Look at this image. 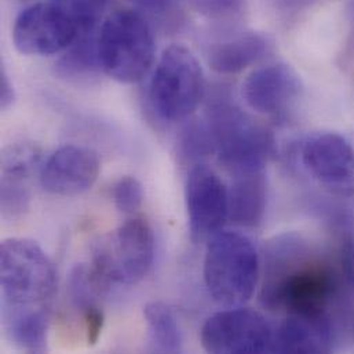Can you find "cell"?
<instances>
[{"label": "cell", "instance_id": "obj_9", "mask_svg": "<svg viewBox=\"0 0 354 354\" xmlns=\"http://www.w3.org/2000/svg\"><path fill=\"white\" fill-rule=\"evenodd\" d=\"M79 28L71 12L57 1L36 3L22 10L12 25V43L25 55H54L65 51L77 37Z\"/></svg>", "mask_w": 354, "mask_h": 354}, {"label": "cell", "instance_id": "obj_18", "mask_svg": "<svg viewBox=\"0 0 354 354\" xmlns=\"http://www.w3.org/2000/svg\"><path fill=\"white\" fill-rule=\"evenodd\" d=\"M215 153V144L207 123H187L178 140V155L182 162L192 166L204 163L203 160Z\"/></svg>", "mask_w": 354, "mask_h": 354}, {"label": "cell", "instance_id": "obj_19", "mask_svg": "<svg viewBox=\"0 0 354 354\" xmlns=\"http://www.w3.org/2000/svg\"><path fill=\"white\" fill-rule=\"evenodd\" d=\"M29 177L1 174V214L3 218L21 216L29 207Z\"/></svg>", "mask_w": 354, "mask_h": 354}, {"label": "cell", "instance_id": "obj_10", "mask_svg": "<svg viewBox=\"0 0 354 354\" xmlns=\"http://www.w3.org/2000/svg\"><path fill=\"white\" fill-rule=\"evenodd\" d=\"M305 171L333 196L354 194V148L339 133L323 131L306 137L298 149Z\"/></svg>", "mask_w": 354, "mask_h": 354}, {"label": "cell", "instance_id": "obj_17", "mask_svg": "<svg viewBox=\"0 0 354 354\" xmlns=\"http://www.w3.org/2000/svg\"><path fill=\"white\" fill-rule=\"evenodd\" d=\"M152 348L158 353H180L183 346L182 331L174 310L160 301L149 302L144 308Z\"/></svg>", "mask_w": 354, "mask_h": 354}, {"label": "cell", "instance_id": "obj_7", "mask_svg": "<svg viewBox=\"0 0 354 354\" xmlns=\"http://www.w3.org/2000/svg\"><path fill=\"white\" fill-rule=\"evenodd\" d=\"M204 95V73L196 55L182 44L167 47L158 61L149 86L155 112L167 122L186 120Z\"/></svg>", "mask_w": 354, "mask_h": 354}, {"label": "cell", "instance_id": "obj_28", "mask_svg": "<svg viewBox=\"0 0 354 354\" xmlns=\"http://www.w3.org/2000/svg\"><path fill=\"white\" fill-rule=\"evenodd\" d=\"M345 18L351 25V36L354 37V0H348L345 4Z\"/></svg>", "mask_w": 354, "mask_h": 354}, {"label": "cell", "instance_id": "obj_24", "mask_svg": "<svg viewBox=\"0 0 354 354\" xmlns=\"http://www.w3.org/2000/svg\"><path fill=\"white\" fill-rule=\"evenodd\" d=\"M145 17H152L165 24L179 22L182 17V0H130Z\"/></svg>", "mask_w": 354, "mask_h": 354}, {"label": "cell", "instance_id": "obj_26", "mask_svg": "<svg viewBox=\"0 0 354 354\" xmlns=\"http://www.w3.org/2000/svg\"><path fill=\"white\" fill-rule=\"evenodd\" d=\"M15 100V91H14V86L6 72V69H1V86H0V104H1V109H7L12 105Z\"/></svg>", "mask_w": 354, "mask_h": 354}, {"label": "cell", "instance_id": "obj_20", "mask_svg": "<svg viewBox=\"0 0 354 354\" xmlns=\"http://www.w3.org/2000/svg\"><path fill=\"white\" fill-rule=\"evenodd\" d=\"M64 6L75 18L79 33L100 30L111 0H54Z\"/></svg>", "mask_w": 354, "mask_h": 354}, {"label": "cell", "instance_id": "obj_16", "mask_svg": "<svg viewBox=\"0 0 354 354\" xmlns=\"http://www.w3.org/2000/svg\"><path fill=\"white\" fill-rule=\"evenodd\" d=\"M229 190V219L243 227H257L265 216L268 183L265 171L234 176Z\"/></svg>", "mask_w": 354, "mask_h": 354}, {"label": "cell", "instance_id": "obj_1", "mask_svg": "<svg viewBox=\"0 0 354 354\" xmlns=\"http://www.w3.org/2000/svg\"><path fill=\"white\" fill-rule=\"evenodd\" d=\"M1 320L22 351L44 353L57 272L43 248L29 239H7L0 248Z\"/></svg>", "mask_w": 354, "mask_h": 354}, {"label": "cell", "instance_id": "obj_8", "mask_svg": "<svg viewBox=\"0 0 354 354\" xmlns=\"http://www.w3.org/2000/svg\"><path fill=\"white\" fill-rule=\"evenodd\" d=\"M274 331L259 312L233 306L207 319L200 342L208 353H274Z\"/></svg>", "mask_w": 354, "mask_h": 354}, {"label": "cell", "instance_id": "obj_21", "mask_svg": "<svg viewBox=\"0 0 354 354\" xmlns=\"http://www.w3.org/2000/svg\"><path fill=\"white\" fill-rule=\"evenodd\" d=\"M112 198L116 208L123 214H134L144 201L142 183L136 177H122L112 187Z\"/></svg>", "mask_w": 354, "mask_h": 354}, {"label": "cell", "instance_id": "obj_14", "mask_svg": "<svg viewBox=\"0 0 354 354\" xmlns=\"http://www.w3.org/2000/svg\"><path fill=\"white\" fill-rule=\"evenodd\" d=\"M273 40L263 32L241 30L209 44L207 61L219 75H236L273 53Z\"/></svg>", "mask_w": 354, "mask_h": 354}, {"label": "cell", "instance_id": "obj_6", "mask_svg": "<svg viewBox=\"0 0 354 354\" xmlns=\"http://www.w3.org/2000/svg\"><path fill=\"white\" fill-rule=\"evenodd\" d=\"M155 258V234L151 223L134 216L108 234L95 248L90 266L95 284L133 286L151 270Z\"/></svg>", "mask_w": 354, "mask_h": 354}, {"label": "cell", "instance_id": "obj_13", "mask_svg": "<svg viewBox=\"0 0 354 354\" xmlns=\"http://www.w3.org/2000/svg\"><path fill=\"white\" fill-rule=\"evenodd\" d=\"M100 159L91 149L65 145L43 163L39 178L48 193L72 197L91 189L100 176Z\"/></svg>", "mask_w": 354, "mask_h": 354}, {"label": "cell", "instance_id": "obj_11", "mask_svg": "<svg viewBox=\"0 0 354 354\" xmlns=\"http://www.w3.org/2000/svg\"><path fill=\"white\" fill-rule=\"evenodd\" d=\"M185 203L190 236L194 241H208L229 219V190L207 163L189 169Z\"/></svg>", "mask_w": 354, "mask_h": 354}, {"label": "cell", "instance_id": "obj_23", "mask_svg": "<svg viewBox=\"0 0 354 354\" xmlns=\"http://www.w3.org/2000/svg\"><path fill=\"white\" fill-rule=\"evenodd\" d=\"M337 244L334 263L341 281V288L354 294V237L339 240Z\"/></svg>", "mask_w": 354, "mask_h": 354}, {"label": "cell", "instance_id": "obj_15", "mask_svg": "<svg viewBox=\"0 0 354 354\" xmlns=\"http://www.w3.org/2000/svg\"><path fill=\"white\" fill-rule=\"evenodd\" d=\"M335 338L330 315L287 316L274 331V353H328Z\"/></svg>", "mask_w": 354, "mask_h": 354}, {"label": "cell", "instance_id": "obj_27", "mask_svg": "<svg viewBox=\"0 0 354 354\" xmlns=\"http://www.w3.org/2000/svg\"><path fill=\"white\" fill-rule=\"evenodd\" d=\"M316 0H276V6L283 14H297L298 11H304L306 8H310Z\"/></svg>", "mask_w": 354, "mask_h": 354}, {"label": "cell", "instance_id": "obj_25", "mask_svg": "<svg viewBox=\"0 0 354 354\" xmlns=\"http://www.w3.org/2000/svg\"><path fill=\"white\" fill-rule=\"evenodd\" d=\"M82 313H83V323H84L87 342L88 345H95L104 330V324H105L104 312L98 305H91L82 309Z\"/></svg>", "mask_w": 354, "mask_h": 354}, {"label": "cell", "instance_id": "obj_12", "mask_svg": "<svg viewBox=\"0 0 354 354\" xmlns=\"http://www.w3.org/2000/svg\"><path fill=\"white\" fill-rule=\"evenodd\" d=\"M241 91L245 104L254 112L274 120H286L302 100L304 84L292 66L277 62L252 71Z\"/></svg>", "mask_w": 354, "mask_h": 354}, {"label": "cell", "instance_id": "obj_5", "mask_svg": "<svg viewBox=\"0 0 354 354\" xmlns=\"http://www.w3.org/2000/svg\"><path fill=\"white\" fill-rule=\"evenodd\" d=\"M155 48L152 26L138 10H116L101 24L100 65L105 75L119 83L141 82L153 65Z\"/></svg>", "mask_w": 354, "mask_h": 354}, {"label": "cell", "instance_id": "obj_4", "mask_svg": "<svg viewBox=\"0 0 354 354\" xmlns=\"http://www.w3.org/2000/svg\"><path fill=\"white\" fill-rule=\"evenodd\" d=\"M203 276L209 297L218 305L243 306L252 298L261 276L255 244L240 232H218L208 240Z\"/></svg>", "mask_w": 354, "mask_h": 354}, {"label": "cell", "instance_id": "obj_22", "mask_svg": "<svg viewBox=\"0 0 354 354\" xmlns=\"http://www.w3.org/2000/svg\"><path fill=\"white\" fill-rule=\"evenodd\" d=\"M190 3L205 18L229 21L241 15L247 0H190Z\"/></svg>", "mask_w": 354, "mask_h": 354}, {"label": "cell", "instance_id": "obj_3", "mask_svg": "<svg viewBox=\"0 0 354 354\" xmlns=\"http://www.w3.org/2000/svg\"><path fill=\"white\" fill-rule=\"evenodd\" d=\"M207 124L214 138L215 155L232 176L265 171L276 151L273 133L225 95L208 108Z\"/></svg>", "mask_w": 354, "mask_h": 354}, {"label": "cell", "instance_id": "obj_2", "mask_svg": "<svg viewBox=\"0 0 354 354\" xmlns=\"http://www.w3.org/2000/svg\"><path fill=\"white\" fill-rule=\"evenodd\" d=\"M261 299L287 316H326L342 291L334 259L320 255L301 234L274 237L265 252Z\"/></svg>", "mask_w": 354, "mask_h": 354}]
</instances>
